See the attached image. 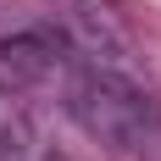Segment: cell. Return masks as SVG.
<instances>
[{
  "mask_svg": "<svg viewBox=\"0 0 161 161\" xmlns=\"http://www.w3.org/2000/svg\"><path fill=\"white\" fill-rule=\"evenodd\" d=\"M50 106L78 117V128L106 139L111 150H128V156H156L161 150V100L133 72L89 61L78 45H72V61H67Z\"/></svg>",
  "mask_w": 161,
  "mask_h": 161,
  "instance_id": "6da1fadb",
  "label": "cell"
},
{
  "mask_svg": "<svg viewBox=\"0 0 161 161\" xmlns=\"http://www.w3.org/2000/svg\"><path fill=\"white\" fill-rule=\"evenodd\" d=\"M45 139L33 133L28 111H22V95L0 89V161H45Z\"/></svg>",
  "mask_w": 161,
  "mask_h": 161,
  "instance_id": "7a4b0ae2",
  "label": "cell"
}]
</instances>
